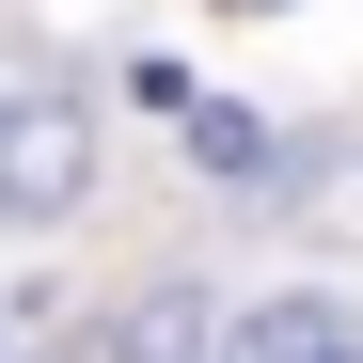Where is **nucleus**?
<instances>
[{"label": "nucleus", "instance_id": "obj_1", "mask_svg": "<svg viewBox=\"0 0 363 363\" xmlns=\"http://www.w3.org/2000/svg\"><path fill=\"white\" fill-rule=\"evenodd\" d=\"M95 174H111V143H95V95L48 64V48H0V221H79L95 206Z\"/></svg>", "mask_w": 363, "mask_h": 363}, {"label": "nucleus", "instance_id": "obj_2", "mask_svg": "<svg viewBox=\"0 0 363 363\" xmlns=\"http://www.w3.org/2000/svg\"><path fill=\"white\" fill-rule=\"evenodd\" d=\"M221 363H363V316L300 284V300H253V316L221 332Z\"/></svg>", "mask_w": 363, "mask_h": 363}, {"label": "nucleus", "instance_id": "obj_3", "mask_svg": "<svg viewBox=\"0 0 363 363\" xmlns=\"http://www.w3.org/2000/svg\"><path fill=\"white\" fill-rule=\"evenodd\" d=\"M32 363H190V300H143V316H64Z\"/></svg>", "mask_w": 363, "mask_h": 363}]
</instances>
